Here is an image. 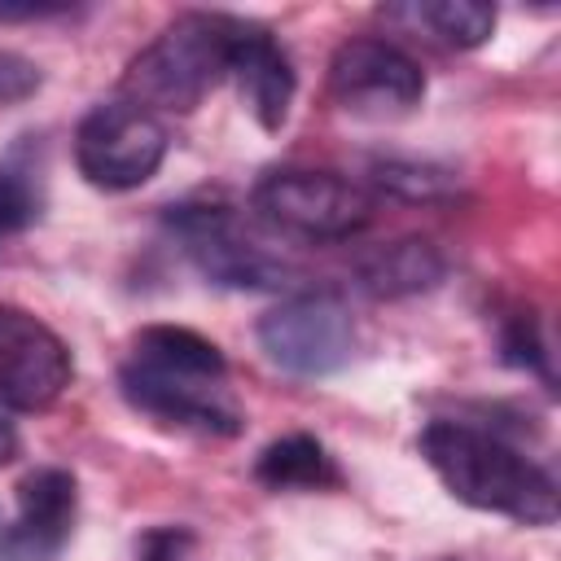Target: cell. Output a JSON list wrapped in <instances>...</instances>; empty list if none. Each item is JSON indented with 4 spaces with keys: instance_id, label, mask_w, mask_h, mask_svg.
I'll return each instance as SVG.
<instances>
[{
    "instance_id": "14",
    "label": "cell",
    "mask_w": 561,
    "mask_h": 561,
    "mask_svg": "<svg viewBox=\"0 0 561 561\" xmlns=\"http://www.w3.org/2000/svg\"><path fill=\"white\" fill-rule=\"evenodd\" d=\"M254 478L267 491H320V486H337L333 456L311 434H285V438L267 443L259 451V460H254Z\"/></svg>"
},
{
    "instance_id": "3",
    "label": "cell",
    "mask_w": 561,
    "mask_h": 561,
    "mask_svg": "<svg viewBox=\"0 0 561 561\" xmlns=\"http://www.w3.org/2000/svg\"><path fill=\"white\" fill-rule=\"evenodd\" d=\"M254 215L294 241H346L368 228L373 219V197L333 175V171H311V167H276L263 171L259 184L250 188Z\"/></svg>"
},
{
    "instance_id": "4",
    "label": "cell",
    "mask_w": 561,
    "mask_h": 561,
    "mask_svg": "<svg viewBox=\"0 0 561 561\" xmlns=\"http://www.w3.org/2000/svg\"><path fill=\"white\" fill-rule=\"evenodd\" d=\"M167 228L210 285L254 294L294 280V267L267 250L228 202H180L167 210Z\"/></svg>"
},
{
    "instance_id": "2",
    "label": "cell",
    "mask_w": 561,
    "mask_h": 561,
    "mask_svg": "<svg viewBox=\"0 0 561 561\" xmlns=\"http://www.w3.org/2000/svg\"><path fill=\"white\" fill-rule=\"evenodd\" d=\"M241 18L237 13H180L171 18L131 61L123 75V96L171 114H193L224 79H228V53Z\"/></svg>"
},
{
    "instance_id": "20",
    "label": "cell",
    "mask_w": 561,
    "mask_h": 561,
    "mask_svg": "<svg viewBox=\"0 0 561 561\" xmlns=\"http://www.w3.org/2000/svg\"><path fill=\"white\" fill-rule=\"evenodd\" d=\"M39 88H44V70L31 57H22V53L0 48V110L35 96Z\"/></svg>"
},
{
    "instance_id": "16",
    "label": "cell",
    "mask_w": 561,
    "mask_h": 561,
    "mask_svg": "<svg viewBox=\"0 0 561 561\" xmlns=\"http://www.w3.org/2000/svg\"><path fill=\"white\" fill-rule=\"evenodd\" d=\"M373 184L386 188L399 202H438L456 188V175L438 162H421V158H373Z\"/></svg>"
},
{
    "instance_id": "23",
    "label": "cell",
    "mask_w": 561,
    "mask_h": 561,
    "mask_svg": "<svg viewBox=\"0 0 561 561\" xmlns=\"http://www.w3.org/2000/svg\"><path fill=\"white\" fill-rule=\"evenodd\" d=\"M0 548H4V535H0Z\"/></svg>"
},
{
    "instance_id": "1",
    "label": "cell",
    "mask_w": 561,
    "mask_h": 561,
    "mask_svg": "<svg viewBox=\"0 0 561 561\" xmlns=\"http://www.w3.org/2000/svg\"><path fill=\"white\" fill-rule=\"evenodd\" d=\"M416 447L447 495L478 513H495L517 526H552L561 517L552 473L478 425L430 421Z\"/></svg>"
},
{
    "instance_id": "11",
    "label": "cell",
    "mask_w": 561,
    "mask_h": 561,
    "mask_svg": "<svg viewBox=\"0 0 561 561\" xmlns=\"http://www.w3.org/2000/svg\"><path fill=\"white\" fill-rule=\"evenodd\" d=\"M79 517V482L70 469L44 465L18 482V513L4 535V552L13 561H53L75 530Z\"/></svg>"
},
{
    "instance_id": "15",
    "label": "cell",
    "mask_w": 561,
    "mask_h": 561,
    "mask_svg": "<svg viewBox=\"0 0 561 561\" xmlns=\"http://www.w3.org/2000/svg\"><path fill=\"white\" fill-rule=\"evenodd\" d=\"M408 18L447 48H482L495 35L500 13L495 4H478V0H421L408 9Z\"/></svg>"
},
{
    "instance_id": "19",
    "label": "cell",
    "mask_w": 561,
    "mask_h": 561,
    "mask_svg": "<svg viewBox=\"0 0 561 561\" xmlns=\"http://www.w3.org/2000/svg\"><path fill=\"white\" fill-rule=\"evenodd\" d=\"M193 543L197 539L188 526H149L136 535L131 552H136V561H188Z\"/></svg>"
},
{
    "instance_id": "6",
    "label": "cell",
    "mask_w": 561,
    "mask_h": 561,
    "mask_svg": "<svg viewBox=\"0 0 561 561\" xmlns=\"http://www.w3.org/2000/svg\"><path fill=\"white\" fill-rule=\"evenodd\" d=\"M263 355L294 377H329L355 351V320L333 294H294L259 320Z\"/></svg>"
},
{
    "instance_id": "7",
    "label": "cell",
    "mask_w": 561,
    "mask_h": 561,
    "mask_svg": "<svg viewBox=\"0 0 561 561\" xmlns=\"http://www.w3.org/2000/svg\"><path fill=\"white\" fill-rule=\"evenodd\" d=\"M329 96L355 118H399L421 105L425 70L399 44L355 35L329 57Z\"/></svg>"
},
{
    "instance_id": "17",
    "label": "cell",
    "mask_w": 561,
    "mask_h": 561,
    "mask_svg": "<svg viewBox=\"0 0 561 561\" xmlns=\"http://www.w3.org/2000/svg\"><path fill=\"white\" fill-rule=\"evenodd\" d=\"M44 210V180L35 167L4 158L0 162V241L26 232Z\"/></svg>"
},
{
    "instance_id": "18",
    "label": "cell",
    "mask_w": 561,
    "mask_h": 561,
    "mask_svg": "<svg viewBox=\"0 0 561 561\" xmlns=\"http://www.w3.org/2000/svg\"><path fill=\"white\" fill-rule=\"evenodd\" d=\"M500 359L517 373H530L539 381H552V355L539 333V320L530 311H517L500 324Z\"/></svg>"
},
{
    "instance_id": "12",
    "label": "cell",
    "mask_w": 561,
    "mask_h": 561,
    "mask_svg": "<svg viewBox=\"0 0 561 561\" xmlns=\"http://www.w3.org/2000/svg\"><path fill=\"white\" fill-rule=\"evenodd\" d=\"M355 276H359V289H368L373 298H412V294L443 285L447 259L425 237H399V241L368 250L355 263Z\"/></svg>"
},
{
    "instance_id": "22",
    "label": "cell",
    "mask_w": 561,
    "mask_h": 561,
    "mask_svg": "<svg viewBox=\"0 0 561 561\" xmlns=\"http://www.w3.org/2000/svg\"><path fill=\"white\" fill-rule=\"evenodd\" d=\"M13 456H18V430H13V421L0 416V469H4Z\"/></svg>"
},
{
    "instance_id": "21",
    "label": "cell",
    "mask_w": 561,
    "mask_h": 561,
    "mask_svg": "<svg viewBox=\"0 0 561 561\" xmlns=\"http://www.w3.org/2000/svg\"><path fill=\"white\" fill-rule=\"evenodd\" d=\"M70 4H48V0H0V22H39V18H61Z\"/></svg>"
},
{
    "instance_id": "13",
    "label": "cell",
    "mask_w": 561,
    "mask_h": 561,
    "mask_svg": "<svg viewBox=\"0 0 561 561\" xmlns=\"http://www.w3.org/2000/svg\"><path fill=\"white\" fill-rule=\"evenodd\" d=\"M131 359L149 364V368H162V373H184V377H210V381L228 377L224 351L210 337H202L197 329H184V324H145L131 337Z\"/></svg>"
},
{
    "instance_id": "10",
    "label": "cell",
    "mask_w": 561,
    "mask_h": 561,
    "mask_svg": "<svg viewBox=\"0 0 561 561\" xmlns=\"http://www.w3.org/2000/svg\"><path fill=\"white\" fill-rule=\"evenodd\" d=\"M228 83L237 88L241 110L263 127V131H280L289 123L294 110V92H298V75L289 53L280 48V39L241 18L237 35H232V53H228Z\"/></svg>"
},
{
    "instance_id": "5",
    "label": "cell",
    "mask_w": 561,
    "mask_h": 561,
    "mask_svg": "<svg viewBox=\"0 0 561 561\" xmlns=\"http://www.w3.org/2000/svg\"><path fill=\"white\" fill-rule=\"evenodd\" d=\"M171 149V136L158 114L114 96L92 105L75 127V167L101 193H131L149 184Z\"/></svg>"
},
{
    "instance_id": "8",
    "label": "cell",
    "mask_w": 561,
    "mask_h": 561,
    "mask_svg": "<svg viewBox=\"0 0 561 561\" xmlns=\"http://www.w3.org/2000/svg\"><path fill=\"white\" fill-rule=\"evenodd\" d=\"M75 377V355L53 324L18 302H0V403L48 412Z\"/></svg>"
},
{
    "instance_id": "9",
    "label": "cell",
    "mask_w": 561,
    "mask_h": 561,
    "mask_svg": "<svg viewBox=\"0 0 561 561\" xmlns=\"http://www.w3.org/2000/svg\"><path fill=\"white\" fill-rule=\"evenodd\" d=\"M118 394L127 399L131 412L167 430H188V434H210V438H237L245 430V412L237 408L228 386L210 377L162 373V368L127 359L118 368Z\"/></svg>"
}]
</instances>
